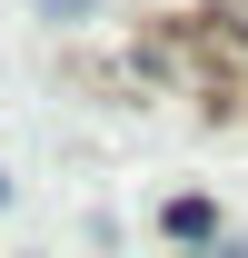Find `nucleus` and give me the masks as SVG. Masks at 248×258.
I'll list each match as a JSON object with an SVG mask.
<instances>
[{
  "label": "nucleus",
  "instance_id": "1",
  "mask_svg": "<svg viewBox=\"0 0 248 258\" xmlns=\"http://www.w3.org/2000/svg\"><path fill=\"white\" fill-rule=\"evenodd\" d=\"M0 199H10V189H0Z\"/></svg>",
  "mask_w": 248,
  "mask_h": 258
}]
</instances>
